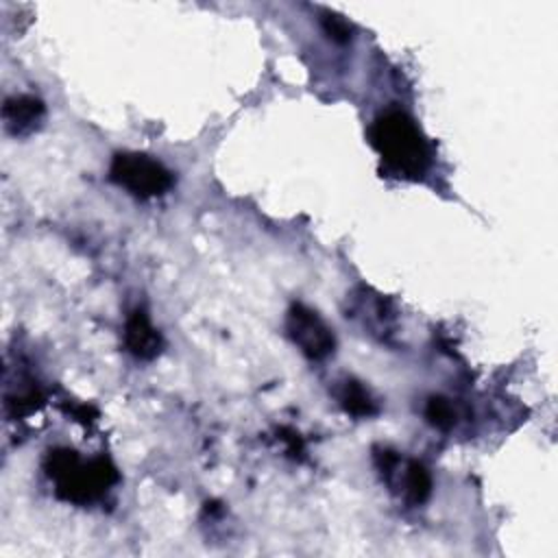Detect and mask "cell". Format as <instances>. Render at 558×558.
<instances>
[{
  "label": "cell",
  "mask_w": 558,
  "mask_h": 558,
  "mask_svg": "<svg viewBox=\"0 0 558 558\" xmlns=\"http://www.w3.org/2000/svg\"><path fill=\"white\" fill-rule=\"evenodd\" d=\"M368 140L381 161L397 177H421L429 163V146L418 124L399 109L377 116L368 129Z\"/></svg>",
  "instance_id": "1"
},
{
  "label": "cell",
  "mask_w": 558,
  "mask_h": 558,
  "mask_svg": "<svg viewBox=\"0 0 558 558\" xmlns=\"http://www.w3.org/2000/svg\"><path fill=\"white\" fill-rule=\"evenodd\" d=\"M44 469L54 484V493L61 499L78 506L100 499L118 482V471L107 458L85 462L76 451L65 447L48 451Z\"/></svg>",
  "instance_id": "2"
},
{
  "label": "cell",
  "mask_w": 558,
  "mask_h": 558,
  "mask_svg": "<svg viewBox=\"0 0 558 558\" xmlns=\"http://www.w3.org/2000/svg\"><path fill=\"white\" fill-rule=\"evenodd\" d=\"M109 179L140 198H153L166 194L174 177L157 159L144 153H118L109 166Z\"/></svg>",
  "instance_id": "3"
},
{
  "label": "cell",
  "mask_w": 558,
  "mask_h": 558,
  "mask_svg": "<svg viewBox=\"0 0 558 558\" xmlns=\"http://www.w3.org/2000/svg\"><path fill=\"white\" fill-rule=\"evenodd\" d=\"M375 464L381 471L386 484L392 490H399L408 504L418 506L432 495V475L421 462L401 460V456L390 449H377Z\"/></svg>",
  "instance_id": "4"
},
{
  "label": "cell",
  "mask_w": 558,
  "mask_h": 558,
  "mask_svg": "<svg viewBox=\"0 0 558 558\" xmlns=\"http://www.w3.org/2000/svg\"><path fill=\"white\" fill-rule=\"evenodd\" d=\"M286 331L290 340L301 349V353L310 360H325L336 349L333 331L314 310L303 303H294L288 310Z\"/></svg>",
  "instance_id": "5"
},
{
  "label": "cell",
  "mask_w": 558,
  "mask_h": 558,
  "mask_svg": "<svg viewBox=\"0 0 558 558\" xmlns=\"http://www.w3.org/2000/svg\"><path fill=\"white\" fill-rule=\"evenodd\" d=\"M44 116H46L44 102L31 94L9 96L2 105L4 129L15 137L31 135L41 124Z\"/></svg>",
  "instance_id": "6"
},
{
  "label": "cell",
  "mask_w": 558,
  "mask_h": 558,
  "mask_svg": "<svg viewBox=\"0 0 558 558\" xmlns=\"http://www.w3.org/2000/svg\"><path fill=\"white\" fill-rule=\"evenodd\" d=\"M124 344L129 353L137 360H153L161 353L163 338L144 310H135L129 314L124 323Z\"/></svg>",
  "instance_id": "7"
},
{
  "label": "cell",
  "mask_w": 558,
  "mask_h": 558,
  "mask_svg": "<svg viewBox=\"0 0 558 558\" xmlns=\"http://www.w3.org/2000/svg\"><path fill=\"white\" fill-rule=\"evenodd\" d=\"M336 397L338 403L342 405L344 412L357 416V418H368L377 414V401L373 399V395L364 388V384H360L357 379H342L336 388Z\"/></svg>",
  "instance_id": "8"
},
{
  "label": "cell",
  "mask_w": 558,
  "mask_h": 558,
  "mask_svg": "<svg viewBox=\"0 0 558 558\" xmlns=\"http://www.w3.org/2000/svg\"><path fill=\"white\" fill-rule=\"evenodd\" d=\"M423 412L425 418L438 429H451L456 425V408L445 397H429Z\"/></svg>",
  "instance_id": "9"
},
{
  "label": "cell",
  "mask_w": 558,
  "mask_h": 558,
  "mask_svg": "<svg viewBox=\"0 0 558 558\" xmlns=\"http://www.w3.org/2000/svg\"><path fill=\"white\" fill-rule=\"evenodd\" d=\"M323 28H325V33H327L333 41L344 44V41L351 39V26H349V22H347L342 15L327 13V15L323 17Z\"/></svg>",
  "instance_id": "10"
}]
</instances>
